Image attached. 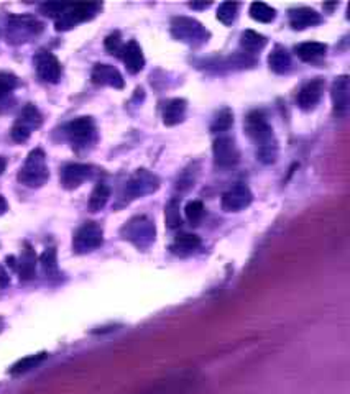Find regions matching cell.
<instances>
[{
	"instance_id": "83f0119b",
	"label": "cell",
	"mask_w": 350,
	"mask_h": 394,
	"mask_svg": "<svg viewBox=\"0 0 350 394\" xmlns=\"http://www.w3.org/2000/svg\"><path fill=\"white\" fill-rule=\"evenodd\" d=\"M248 12H250V17L255 20V22H260V23H270L276 17L275 8H272L270 5L263 2H253Z\"/></svg>"
},
{
	"instance_id": "6da1fadb",
	"label": "cell",
	"mask_w": 350,
	"mask_h": 394,
	"mask_svg": "<svg viewBox=\"0 0 350 394\" xmlns=\"http://www.w3.org/2000/svg\"><path fill=\"white\" fill-rule=\"evenodd\" d=\"M245 132L247 135L255 141L257 145V158L265 165L275 163L278 155V146L275 138H273V129L268 124L265 114L262 110H253L245 119Z\"/></svg>"
},
{
	"instance_id": "5b68a950",
	"label": "cell",
	"mask_w": 350,
	"mask_h": 394,
	"mask_svg": "<svg viewBox=\"0 0 350 394\" xmlns=\"http://www.w3.org/2000/svg\"><path fill=\"white\" fill-rule=\"evenodd\" d=\"M43 124V117L40 114V110L33 104H27L20 112L17 122H15L12 130H10V137L13 138V141L23 143L32 137L33 130H37Z\"/></svg>"
},
{
	"instance_id": "f1b7e54d",
	"label": "cell",
	"mask_w": 350,
	"mask_h": 394,
	"mask_svg": "<svg viewBox=\"0 0 350 394\" xmlns=\"http://www.w3.org/2000/svg\"><path fill=\"white\" fill-rule=\"evenodd\" d=\"M40 263L43 266L45 274L48 278H54L58 274V260H57V250L54 248H47L40 257Z\"/></svg>"
},
{
	"instance_id": "836d02e7",
	"label": "cell",
	"mask_w": 350,
	"mask_h": 394,
	"mask_svg": "<svg viewBox=\"0 0 350 394\" xmlns=\"http://www.w3.org/2000/svg\"><path fill=\"white\" fill-rule=\"evenodd\" d=\"M185 214L186 219L189 220L192 225H197L202 220V217H204V206H202V202L199 201H192L186 206Z\"/></svg>"
},
{
	"instance_id": "4dcf8cb0",
	"label": "cell",
	"mask_w": 350,
	"mask_h": 394,
	"mask_svg": "<svg viewBox=\"0 0 350 394\" xmlns=\"http://www.w3.org/2000/svg\"><path fill=\"white\" fill-rule=\"evenodd\" d=\"M18 86L17 76L12 73H5V71H0V100L4 97H7L10 92H13Z\"/></svg>"
},
{
	"instance_id": "277c9868",
	"label": "cell",
	"mask_w": 350,
	"mask_h": 394,
	"mask_svg": "<svg viewBox=\"0 0 350 394\" xmlns=\"http://www.w3.org/2000/svg\"><path fill=\"white\" fill-rule=\"evenodd\" d=\"M43 32V23L32 15L10 17L7 27V40L13 45L30 42V38L38 37Z\"/></svg>"
},
{
	"instance_id": "8fae6325",
	"label": "cell",
	"mask_w": 350,
	"mask_h": 394,
	"mask_svg": "<svg viewBox=\"0 0 350 394\" xmlns=\"http://www.w3.org/2000/svg\"><path fill=\"white\" fill-rule=\"evenodd\" d=\"M66 135L76 146H88L94 140L95 125L91 117H78L66 125Z\"/></svg>"
},
{
	"instance_id": "9a60e30c",
	"label": "cell",
	"mask_w": 350,
	"mask_h": 394,
	"mask_svg": "<svg viewBox=\"0 0 350 394\" xmlns=\"http://www.w3.org/2000/svg\"><path fill=\"white\" fill-rule=\"evenodd\" d=\"M91 79L95 86H109L114 89H124L125 86L120 71L110 64H95Z\"/></svg>"
},
{
	"instance_id": "7a4b0ae2",
	"label": "cell",
	"mask_w": 350,
	"mask_h": 394,
	"mask_svg": "<svg viewBox=\"0 0 350 394\" xmlns=\"http://www.w3.org/2000/svg\"><path fill=\"white\" fill-rule=\"evenodd\" d=\"M49 171L47 165V155L42 148H35L28 153L27 160L18 171V181L27 187H42L48 181Z\"/></svg>"
},
{
	"instance_id": "d590c367",
	"label": "cell",
	"mask_w": 350,
	"mask_h": 394,
	"mask_svg": "<svg viewBox=\"0 0 350 394\" xmlns=\"http://www.w3.org/2000/svg\"><path fill=\"white\" fill-rule=\"evenodd\" d=\"M7 211H8V204L5 201L4 196H0V216H4Z\"/></svg>"
},
{
	"instance_id": "e575fe53",
	"label": "cell",
	"mask_w": 350,
	"mask_h": 394,
	"mask_svg": "<svg viewBox=\"0 0 350 394\" xmlns=\"http://www.w3.org/2000/svg\"><path fill=\"white\" fill-rule=\"evenodd\" d=\"M122 46H124V45H122V40H120V33L119 32L110 33L109 37L105 38V50H107L110 54L119 56Z\"/></svg>"
},
{
	"instance_id": "f35d334b",
	"label": "cell",
	"mask_w": 350,
	"mask_h": 394,
	"mask_svg": "<svg viewBox=\"0 0 350 394\" xmlns=\"http://www.w3.org/2000/svg\"><path fill=\"white\" fill-rule=\"evenodd\" d=\"M191 8H207L211 7V4H189Z\"/></svg>"
},
{
	"instance_id": "3957f363",
	"label": "cell",
	"mask_w": 350,
	"mask_h": 394,
	"mask_svg": "<svg viewBox=\"0 0 350 394\" xmlns=\"http://www.w3.org/2000/svg\"><path fill=\"white\" fill-rule=\"evenodd\" d=\"M100 8H103V5L93 2L64 4V8L54 18V27H57L58 32H68V30L74 28L78 23L94 18Z\"/></svg>"
},
{
	"instance_id": "4fadbf2b",
	"label": "cell",
	"mask_w": 350,
	"mask_h": 394,
	"mask_svg": "<svg viewBox=\"0 0 350 394\" xmlns=\"http://www.w3.org/2000/svg\"><path fill=\"white\" fill-rule=\"evenodd\" d=\"M252 191L245 184H237L222 196V209L226 212H240L252 204Z\"/></svg>"
},
{
	"instance_id": "d4e9b609",
	"label": "cell",
	"mask_w": 350,
	"mask_h": 394,
	"mask_svg": "<svg viewBox=\"0 0 350 394\" xmlns=\"http://www.w3.org/2000/svg\"><path fill=\"white\" fill-rule=\"evenodd\" d=\"M327 46L324 43L319 42H308V43H301L299 46H296V54L299 59L303 61H316L319 58H322L326 54Z\"/></svg>"
},
{
	"instance_id": "8992f818",
	"label": "cell",
	"mask_w": 350,
	"mask_h": 394,
	"mask_svg": "<svg viewBox=\"0 0 350 394\" xmlns=\"http://www.w3.org/2000/svg\"><path fill=\"white\" fill-rule=\"evenodd\" d=\"M171 33L173 37L181 40L185 43H204L209 33L202 25L194 18H186V17H176L171 22Z\"/></svg>"
},
{
	"instance_id": "8d00e7d4",
	"label": "cell",
	"mask_w": 350,
	"mask_h": 394,
	"mask_svg": "<svg viewBox=\"0 0 350 394\" xmlns=\"http://www.w3.org/2000/svg\"><path fill=\"white\" fill-rule=\"evenodd\" d=\"M8 284V278H7V274L4 273L2 270H0V288H4V286H7Z\"/></svg>"
},
{
	"instance_id": "44dd1931",
	"label": "cell",
	"mask_w": 350,
	"mask_h": 394,
	"mask_svg": "<svg viewBox=\"0 0 350 394\" xmlns=\"http://www.w3.org/2000/svg\"><path fill=\"white\" fill-rule=\"evenodd\" d=\"M187 109V102L185 99H171L166 102L163 109V124L168 127H175L185 119Z\"/></svg>"
},
{
	"instance_id": "52a82bcc",
	"label": "cell",
	"mask_w": 350,
	"mask_h": 394,
	"mask_svg": "<svg viewBox=\"0 0 350 394\" xmlns=\"http://www.w3.org/2000/svg\"><path fill=\"white\" fill-rule=\"evenodd\" d=\"M103 228L95 222H86L78 228L73 238V248L76 253L83 255L99 248L103 245Z\"/></svg>"
},
{
	"instance_id": "e0dca14e",
	"label": "cell",
	"mask_w": 350,
	"mask_h": 394,
	"mask_svg": "<svg viewBox=\"0 0 350 394\" xmlns=\"http://www.w3.org/2000/svg\"><path fill=\"white\" fill-rule=\"evenodd\" d=\"M119 58L124 61L125 66H127V71H129L130 74L140 73V71L144 69V66H145L144 53H141L140 45L136 43L135 40H130L129 43L122 46Z\"/></svg>"
},
{
	"instance_id": "4316f807",
	"label": "cell",
	"mask_w": 350,
	"mask_h": 394,
	"mask_svg": "<svg viewBox=\"0 0 350 394\" xmlns=\"http://www.w3.org/2000/svg\"><path fill=\"white\" fill-rule=\"evenodd\" d=\"M268 43V40L263 37V35L253 32V30H247V32L242 33V40H240V46L247 53H258L265 48Z\"/></svg>"
},
{
	"instance_id": "9c48e42d",
	"label": "cell",
	"mask_w": 350,
	"mask_h": 394,
	"mask_svg": "<svg viewBox=\"0 0 350 394\" xmlns=\"http://www.w3.org/2000/svg\"><path fill=\"white\" fill-rule=\"evenodd\" d=\"M122 233L136 247H146L155 240V227L146 217H135L125 225Z\"/></svg>"
},
{
	"instance_id": "f546056e",
	"label": "cell",
	"mask_w": 350,
	"mask_h": 394,
	"mask_svg": "<svg viewBox=\"0 0 350 394\" xmlns=\"http://www.w3.org/2000/svg\"><path fill=\"white\" fill-rule=\"evenodd\" d=\"M165 220L170 228H177L181 225V214H180V199L175 197L166 204L165 209Z\"/></svg>"
},
{
	"instance_id": "5bb4252c",
	"label": "cell",
	"mask_w": 350,
	"mask_h": 394,
	"mask_svg": "<svg viewBox=\"0 0 350 394\" xmlns=\"http://www.w3.org/2000/svg\"><path fill=\"white\" fill-rule=\"evenodd\" d=\"M324 88H326V83H324L321 78H316L304 84L303 88L299 89L298 97H296L299 109H303V110L314 109L317 102L321 100Z\"/></svg>"
},
{
	"instance_id": "ba28073f",
	"label": "cell",
	"mask_w": 350,
	"mask_h": 394,
	"mask_svg": "<svg viewBox=\"0 0 350 394\" xmlns=\"http://www.w3.org/2000/svg\"><path fill=\"white\" fill-rule=\"evenodd\" d=\"M35 71L43 83L57 84L61 79V63L52 51L40 50L33 58Z\"/></svg>"
},
{
	"instance_id": "ffe728a7",
	"label": "cell",
	"mask_w": 350,
	"mask_h": 394,
	"mask_svg": "<svg viewBox=\"0 0 350 394\" xmlns=\"http://www.w3.org/2000/svg\"><path fill=\"white\" fill-rule=\"evenodd\" d=\"M321 15H319L316 10L301 7V8H294L290 12V25L294 30H304L309 27H314V25L321 23Z\"/></svg>"
},
{
	"instance_id": "7c38bea8",
	"label": "cell",
	"mask_w": 350,
	"mask_h": 394,
	"mask_svg": "<svg viewBox=\"0 0 350 394\" xmlns=\"http://www.w3.org/2000/svg\"><path fill=\"white\" fill-rule=\"evenodd\" d=\"M212 153H214L216 165L221 168H231L237 165L238 158H240L235 141H233V138L231 137L216 138L214 146H212Z\"/></svg>"
},
{
	"instance_id": "484cf974",
	"label": "cell",
	"mask_w": 350,
	"mask_h": 394,
	"mask_svg": "<svg viewBox=\"0 0 350 394\" xmlns=\"http://www.w3.org/2000/svg\"><path fill=\"white\" fill-rule=\"evenodd\" d=\"M47 353L42 352V353H37V355H30V357H25L22 360H18L15 365L10 368V375L12 376H18V375H23V373H27L30 370H33V368H37L38 365H42V363L47 360Z\"/></svg>"
},
{
	"instance_id": "2e32d148",
	"label": "cell",
	"mask_w": 350,
	"mask_h": 394,
	"mask_svg": "<svg viewBox=\"0 0 350 394\" xmlns=\"http://www.w3.org/2000/svg\"><path fill=\"white\" fill-rule=\"evenodd\" d=\"M93 168L88 165H81V163H69L61 170V184L64 189H76L83 184L86 179H89Z\"/></svg>"
},
{
	"instance_id": "7402d4cb",
	"label": "cell",
	"mask_w": 350,
	"mask_h": 394,
	"mask_svg": "<svg viewBox=\"0 0 350 394\" xmlns=\"http://www.w3.org/2000/svg\"><path fill=\"white\" fill-rule=\"evenodd\" d=\"M268 66H270V69L276 74L288 73V71L291 69V56L286 51V48L276 45L270 56H268Z\"/></svg>"
},
{
	"instance_id": "cb8c5ba5",
	"label": "cell",
	"mask_w": 350,
	"mask_h": 394,
	"mask_svg": "<svg viewBox=\"0 0 350 394\" xmlns=\"http://www.w3.org/2000/svg\"><path fill=\"white\" fill-rule=\"evenodd\" d=\"M110 197V187L107 186L105 182H98L95 184V187L93 189V192H91V197H89V211L91 212H99L103 211L105 207V204H107Z\"/></svg>"
},
{
	"instance_id": "ac0fdd59",
	"label": "cell",
	"mask_w": 350,
	"mask_h": 394,
	"mask_svg": "<svg viewBox=\"0 0 350 394\" xmlns=\"http://www.w3.org/2000/svg\"><path fill=\"white\" fill-rule=\"evenodd\" d=\"M334 114L342 117L349 110V78L347 76H339L332 83L331 89Z\"/></svg>"
},
{
	"instance_id": "d6a6232c",
	"label": "cell",
	"mask_w": 350,
	"mask_h": 394,
	"mask_svg": "<svg viewBox=\"0 0 350 394\" xmlns=\"http://www.w3.org/2000/svg\"><path fill=\"white\" fill-rule=\"evenodd\" d=\"M237 10H238V4L235 2L221 4L219 10H217V18H219L224 25H231L233 20H235Z\"/></svg>"
},
{
	"instance_id": "30bf717a",
	"label": "cell",
	"mask_w": 350,
	"mask_h": 394,
	"mask_svg": "<svg viewBox=\"0 0 350 394\" xmlns=\"http://www.w3.org/2000/svg\"><path fill=\"white\" fill-rule=\"evenodd\" d=\"M158 184H160L158 178L153 176L148 171L140 170L130 178L129 182H127L124 197L129 199V201H132V199H139L141 196H145V194L156 191V189H158Z\"/></svg>"
},
{
	"instance_id": "603a6c76",
	"label": "cell",
	"mask_w": 350,
	"mask_h": 394,
	"mask_svg": "<svg viewBox=\"0 0 350 394\" xmlns=\"http://www.w3.org/2000/svg\"><path fill=\"white\" fill-rule=\"evenodd\" d=\"M199 247H201V238L197 237V235L181 233L177 235L173 245H171V252L176 255H187V253H192Z\"/></svg>"
},
{
	"instance_id": "1f68e13d",
	"label": "cell",
	"mask_w": 350,
	"mask_h": 394,
	"mask_svg": "<svg viewBox=\"0 0 350 394\" xmlns=\"http://www.w3.org/2000/svg\"><path fill=\"white\" fill-rule=\"evenodd\" d=\"M233 124V114L229 109L221 110L214 119V124L211 125L212 132H227Z\"/></svg>"
},
{
	"instance_id": "74e56055",
	"label": "cell",
	"mask_w": 350,
	"mask_h": 394,
	"mask_svg": "<svg viewBox=\"0 0 350 394\" xmlns=\"http://www.w3.org/2000/svg\"><path fill=\"white\" fill-rule=\"evenodd\" d=\"M5 168H7V160H5V158H4V156H0V176H2V175H4Z\"/></svg>"
},
{
	"instance_id": "ab89813d",
	"label": "cell",
	"mask_w": 350,
	"mask_h": 394,
	"mask_svg": "<svg viewBox=\"0 0 350 394\" xmlns=\"http://www.w3.org/2000/svg\"><path fill=\"white\" fill-rule=\"evenodd\" d=\"M0 324H2V322H0Z\"/></svg>"
},
{
	"instance_id": "d6986e66",
	"label": "cell",
	"mask_w": 350,
	"mask_h": 394,
	"mask_svg": "<svg viewBox=\"0 0 350 394\" xmlns=\"http://www.w3.org/2000/svg\"><path fill=\"white\" fill-rule=\"evenodd\" d=\"M37 263H38V258H37V253H35V250L30 247V243H25L22 258L18 260L17 268H15L18 271L20 279L22 281L33 279L35 274H37Z\"/></svg>"
}]
</instances>
